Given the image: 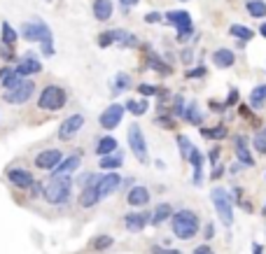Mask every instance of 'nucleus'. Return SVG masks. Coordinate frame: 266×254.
Masks as SVG:
<instances>
[{"label": "nucleus", "mask_w": 266, "mask_h": 254, "mask_svg": "<svg viewBox=\"0 0 266 254\" xmlns=\"http://www.w3.org/2000/svg\"><path fill=\"white\" fill-rule=\"evenodd\" d=\"M168 221H171V231L180 240H191V238L201 231V217H198L194 210H189V207L175 210Z\"/></svg>", "instance_id": "obj_1"}, {"label": "nucleus", "mask_w": 266, "mask_h": 254, "mask_svg": "<svg viewBox=\"0 0 266 254\" xmlns=\"http://www.w3.org/2000/svg\"><path fill=\"white\" fill-rule=\"evenodd\" d=\"M70 189H73V177L61 175V177H49V182H45V201L49 205H66L70 201Z\"/></svg>", "instance_id": "obj_2"}, {"label": "nucleus", "mask_w": 266, "mask_h": 254, "mask_svg": "<svg viewBox=\"0 0 266 254\" xmlns=\"http://www.w3.org/2000/svg\"><path fill=\"white\" fill-rule=\"evenodd\" d=\"M210 201L215 205V212H217L219 221L224 224L226 228L233 226V198H231V191L224 187H215L210 191Z\"/></svg>", "instance_id": "obj_3"}, {"label": "nucleus", "mask_w": 266, "mask_h": 254, "mask_svg": "<svg viewBox=\"0 0 266 254\" xmlns=\"http://www.w3.org/2000/svg\"><path fill=\"white\" fill-rule=\"evenodd\" d=\"M66 103H68V91L59 84H47L38 96V110H45V112H56Z\"/></svg>", "instance_id": "obj_4"}, {"label": "nucleus", "mask_w": 266, "mask_h": 254, "mask_svg": "<svg viewBox=\"0 0 266 254\" xmlns=\"http://www.w3.org/2000/svg\"><path fill=\"white\" fill-rule=\"evenodd\" d=\"M164 21H166V24H171V26H175L177 42H187L191 35H194L191 17H189V12H184V10H171V12H166Z\"/></svg>", "instance_id": "obj_5"}, {"label": "nucleus", "mask_w": 266, "mask_h": 254, "mask_svg": "<svg viewBox=\"0 0 266 254\" xmlns=\"http://www.w3.org/2000/svg\"><path fill=\"white\" fill-rule=\"evenodd\" d=\"M126 140H129L131 154L136 156V161L140 163H150V152H147V140H145L143 128L138 124H131L129 131H126Z\"/></svg>", "instance_id": "obj_6"}, {"label": "nucleus", "mask_w": 266, "mask_h": 254, "mask_svg": "<svg viewBox=\"0 0 266 254\" xmlns=\"http://www.w3.org/2000/svg\"><path fill=\"white\" fill-rule=\"evenodd\" d=\"M33 94H35V82L24 77L17 87L7 89L5 94H3V101L10 103V105H24V103H28L33 98Z\"/></svg>", "instance_id": "obj_7"}, {"label": "nucleus", "mask_w": 266, "mask_h": 254, "mask_svg": "<svg viewBox=\"0 0 266 254\" xmlns=\"http://www.w3.org/2000/svg\"><path fill=\"white\" fill-rule=\"evenodd\" d=\"M84 124H87V119H84L82 112H75L70 114V117H66V119L59 124V131H56V138L59 140H73V138H77V133L84 128Z\"/></svg>", "instance_id": "obj_8"}, {"label": "nucleus", "mask_w": 266, "mask_h": 254, "mask_svg": "<svg viewBox=\"0 0 266 254\" xmlns=\"http://www.w3.org/2000/svg\"><path fill=\"white\" fill-rule=\"evenodd\" d=\"M14 73L19 75V77H33V75L42 73V61H40V56H38L33 49L24 52V54H21V59L17 61V68H14Z\"/></svg>", "instance_id": "obj_9"}, {"label": "nucleus", "mask_w": 266, "mask_h": 254, "mask_svg": "<svg viewBox=\"0 0 266 254\" xmlns=\"http://www.w3.org/2000/svg\"><path fill=\"white\" fill-rule=\"evenodd\" d=\"M124 105H117V103H112V105H108L105 110L101 112V117H98V124H101V128L103 131H115L119 124H122V119H124Z\"/></svg>", "instance_id": "obj_10"}, {"label": "nucleus", "mask_w": 266, "mask_h": 254, "mask_svg": "<svg viewBox=\"0 0 266 254\" xmlns=\"http://www.w3.org/2000/svg\"><path fill=\"white\" fill-rule=\"evenodd\" d=\"M35 24H38V42H40V54L42 56H47V59H52L56 54L54 49V33H52V28L47 26V21L45 19H35Z\"/></svg>", "instance_id": "obj_11"}, {"label": "nucleus", "mask_w": 266, "mask_h": 254, "mask_svg": "<svg viewBox=\"0 0 266 254\" xmlns=\"http://www.w3.org/2000/svg\"><path fill=\"white\" fill-rule=\"evenodd\" d=\"M63 161V152L61 147H49V149H42L40 154H35V168H40V170H54L59 163Z\"/></svg>", "instance_id": "obj_12"}, {"label": "nucleus", "mask_w": 266, "mask_h": 254, "mask_svg": "<svg viewBox=\"0 0 266 254\" xmlns=\"http://www.w3.org/2000/svg\"><path fill=\"white\" fill-rule=\"evenodd\" d=\"M7 180L12 184L14 189H21V191H26V189L33 187V175L28 173L26 168H10L7 170Z\"/></svg>", "instance_id": "obj_13"}, {"label": "nucleus", "mask_w": 266, "mask_h": 254, "mask_svg": "<svg viewBox=\"0 0 266 254\" xmlns=\"http://www.w3.org/2000/svg\"><path fill=\"white\" fill-rule=\"evenodd\" d=\"M101 198L103 196H101V191H98V182H96V184H84L80 196H77V203H80L82 210H91V207H96L101 203Z\"/></svg>", "instance_id": "obj_14"}, {"label": "nucleus", "mask_w": 266, "mask_h": 254, "mask_svg": "<svg viewBox=\"0 0 266 254\" xmlns=\"http://www.w3.org/2000/svg\"><path fill=\"white\" fill-rule=\"evenodd\" d=\"M145 226H150V212H129L124 214V228L129 233H140Z\"/></svg>", "instance_id": "obj_15"}, {"label": "nucleus", "mask_w": 266, "mask_h": 254, "mask_svg": "<svg viewBox=\"0 0 266 254\" xmlns=\"http://www.w3.org/2000/svg\"><path fill=\"white\" fill-rule=\"evenodd\" d=\"M150 189L145 187V184H133V187L126 191V203L131 207H145L150 205Z\"/></svg>", "instance_id": "obj_16"}, {"label": "nucleus", "mask_w": 266, "mask_h": 254, "mask_svg": "<svg viewBox=\"0 0 266 254\" xmlns=\"http://www.w3.org/2000/svg\"><path fill=\"white\" fill-rule=\"evenodd\" d=\"M119 189H122V177H119L115 170H110L108 175H103L101 180H98V191H101L103 198L112 196L115 191H119Z\"/></svg>", "instance_id": "obj_17"}, {"label": "nucleus", "mask_w": 266, "mask_h": 254, "mask_svg": "<svg viewBox=\"0 0 266 254\" xmlns=\"http://www.w3.org/2000/svg\"><path fill=\"white\" fill-rule=\"evenodd\" d=\"M80 166H82V156L80 154H73V156H68V159H63L59 166L52 170V177H61V175H73L80 170Z\"/></svg>", "instance_id": "obj_18"}, {"label": "nucleus", "mask_w": 266, "mask_h": 254, "mask_svg": "<svg viewBox=\"0 0 266 254\" xmlns=\"http://www.w3.org/2000/svg\"><path fill=\"white\" fill-rule=\"evenodd\" d=\"M233 152H236L238 161L245 168L254 166V156H252V152H250V147H247V140L243 138V135H236V138H233Z\"/></svg>", "instance_id": "obj_19"}, {"label": "nucleus", "mask_w": 266, "mask_h": 254, "mask_svg": "<svg viewBox=\"0 0 266 254\" xmlns=\"http://www.w3.org/2000/svg\"><path fill=\"white\" fill-rule=\"evenodd\" d=\"M210 59H212V63H215V68L226 70V68H231L233 63H236V54H233V49H229V47H219L210 54Z\"/></svg>", "instance_id": "obj_20"}, {"label": "nucleus", "mask_w": 266, "mask_h": 254, "mask_svg": "<svg viewBox=\"0 0 266 254\" xmlns=\"http://www.w3.org/2000/svg\"><path fill=\"white\" fill-rule=\"evenodd\" d=\"M173 205L171 203H157L154 205V210L150 212V224L152 226H159V224H164V221H168L173 217Z\"/></svg>", "instance_id": "obj_21"}, {"label": "nucleus", "mask_w": 266, "mask_h": 254, "mask_svg": "<svg viewBox=\"0 0 266 254\" xmlns=\"http://www.w3.org/2000/svg\"><path fill=\"white\" fill-rule=\"evenodd\" d=\"M117 147H119V142H117V138H112V135H101V138H96V142H94L96 156H108V154H115Z\"/></svg>", "instance_id": "obj_22"}, {"label": "nucleus", "mask_w": 266, "mask_h": 254, "mask_svg": "<svg viewBox=\"0 0 266 254\" xmlns=\"http://www.w3.org/2000/svg\"><path fill=\"white\" fill-rule=\"evenodd\" d=\"M91 12H94L96 21H110L112 19V12H115V5H112V0H94Z\"/></svg>", "instance_id": "obj_23"}, {"label": "nucleus", "mask_w": 266, "mask_h": 254, "mask_svg": "<svg viewBox=\"0 0 266 254\" xmlns=\"http://www.w3.org/2000/svg\"><path fill=\"white\" fill-rule=\"evenodd\" d=\"M131 84H133V80H131V75H129V73H115L112 82H110L112 96H119V94H124V91H129Z\"/></svg>", "instance_id": "obj_24"}, {"label": "nucleus", "mask_w": 266, "mask_h": 254, "mask_svg": "<svg viewBox=\"0 0 266 254\" xmlns=\"http://www.w3.org/2000/svg\"><path fill=\"white\" fill-rule=\"evenodd\" d=\"M124 163V156L122 152H115V154H108V156H101V161H98V168L101 170H117V168H122Z\"/></svg>", "instance_id": "obj_25"}, {"label": "nucleus", "mask_w": 266, "mask_h": 254, "mask_svg": "<svg viewBox=\"0 0 266 254\" xmlns=\"http://www.w3.org/2000/svg\"><path fill=\"white\" fill-rule=\"evenodd\" d=\"M229 35L236 38L238 42H250L254 38V31L250 26H243V24H231L229 26Z\"/></svg>", "instance_id": "obj_26"}, {"label": "nucleus", "mask_w": 266, "mask_h": 254, "mask_svg": "<svg viewBox=\"0 0 266 254\" xmlns=\"http://www.w3.org/2000/svg\"><path fill=\"white\" fill-rule=\"evenodd\" d=\"M182 117L189 121L191 126H203V112L198 110V105H196L194 101H191L189 105L184 107V114H182Z\"/></svg>", "instance_id": "obj_27"}, {"label": "nucleus", "mask_w": 266, "mask_h": 254, "mask_svg": "<svg viewBox=\"0 0 266 254\" xmlns=\"http://www.w3.org/2000/svg\"><path fill=\"white\" fill-rule=\"evenodd\" d=\"M0 38H3V45L14 47L17 40H19V31H14L10 21H3V24H0Z\"/></svg>", "instance_id": "obj_28"}, {"label": "nucleus", "mask_w": 266, "mask_h": 254, "mask_svg": "<svg viewBox=\"0 0 266 254\" xmlns=\"http://www.w3.org/2000/svg\"><path fill=\"white\" fill-rule=\"evenodd\" d=\"M201 135H203L205 140H224L226 135H229V128H226V124H217V126H212V128H201Z\"/></svg>", "instance_id": "obj_29"}, {"label": "nucleus", "mask_w": 266, "mask_h": 254, "mask_svg": "<svg viewBox=\"0 0 266 254\" xmlns=\"http://www.w3.org/2000/svg\"><path fill=\"white\" fill-rule=\"evenodd\" d=\"M124 110L131 112L133 117H143L147 110H150V103L147 101H136V98H129V101L124 103Z\"/></svg>", "instance_id": "obj_30"}, {"label": "nucleus", "mask_w": 266, "mask_h": 254, "mask_svg": "<svg viewBox=\"0 0 266 254\" xmlns=\"http://www.w3.org/2000/svg\"><path fill=\"white\" fill-rule=\"evenodd\" d=\"M245 10L252 19H264L266 17V3L264 0H247L245 3Z\"/></svg>", "instance_id": "obj_31"}, {"label": "nucleus", "mask_w": 266, "mask_h": 254, "mask_svg": "<svg viewBox=\"0 0 266 254\" xmlns=\"http://www.w3.org/2000/svg\"><path fill=\"white\" fill-rule=\"evenodd\" d=\"M19 35H21V40H26V42H38V24H35V19L21 24Z\"/></svg>", "instance_id": "obj_32"}, {"label": "nucleus", "mask_w": 266, "mask_h": 254, "mask_svg": "<svg viewBox=\"0 0 266 254\" xmlns=\"http://www.w3.org/2000/svg\"><path fill=\"white\" fill-rule=\"evenodd\" d=\"M147 63H150V68L154 70V73L159 75H173V68L166 63V61H161L157 56V54H150V59H147Z\"/></svg>", "instance_id": "obj_33"}, {"label": "nucleus", "mask_w": 266, "mask_h": 254, "mask_svg": "<svg viewBox=\"0 0 266 254\" xmlns=\"http://www.w3.org/2000/svg\"><path fill=\"white\" fill-rule=\"evenodd\" d=\"M250 103H252L254 110H261L266 103V84H257L252 89V94H250Z\"/></svg>", "instance_id": "obj_34"}, {"label": "nucleus", "mask_w": 266, "mask_h": 254, "mask_svg": "<svg viewBox=\"0 0 266 254\" xmlns=\"http://www.w3.org/2000/svg\"><path fill=\"white\" fill-rule=\"evenodd\" d=\"M115 245V238L108 233H103V235H96L94 240H91V249H96V252H103V249H110Z\"/></svg>", "instance_id": "obj_35"}, {"label": "nucleus", "mask_w": 266, "mask_h": 254, "mask_svg": "<svg viewBox=\"0 0 266 254\" xmlns=\"http://www.w3.org/2000/svg\"><path fill=\"white\" fill-rule=\"evenodd\" d=\"M252 147L257 149V154L266 156V126H261L259 131L254 133V138H252Z\"/></svg>", "instance_id": "obj_36"}, {"label": "nucleus", "mask_w": 266, "mask_h": 254, "mask_svg": "<svg viewBox=\"0 0 266 254\" xmlns=\"http://www.w3.org/2000/svg\"><path fill=\"white\" fill-rule=\"evenodd\" d=\"M177 147H180V156H182V161H187L189 159V154H191V149H194V145H191V140L187 138V135H177Z\"/></svg>", "instance_id": "obj_37"}, {"label": "nucleus", "mask_w": 266, "mask_h": 254, "mask_svg": "<svg viewBox=\"0 0 266 254\" xmlns=\"http://www.w3.org/2000/svg\"><path fill=\"white\" fill-rule=\"evenodd\" d=\"M187 161H189V166L194 168V173H203V154L198 152L196 147L191 149V154H189V159Z\"/></svg>", "instance_id": "obj_38"}, {"label": "nucleus", "mask_w": 266, "mask_h": 254, "mask_svg": "<svg viewBox=\"0 0 266 254\" xmlns=\"http://www.w3.org/2000/svg\"><path fill=\"white\" fill-rule=\"evenodd\" d=\"M166 89L161 87H154V84H138V94L143 96V98H150V96H161Z\"/></svg>", "instance_id": "obj_39"}, {"label": "nucleus", "mask_w": 266, "mask_h": 254, "mask_svg": "<svg viewBox=\"0 0 266 254\" xmlns=\"http://www.w3.org/2000/svg\"><path fill=\"white\" fill-rule=\"evenodd\" d=\"M184 107H187V103H184L182 96H175L171 103V114H175V117H182L184 114Z\"/></svg>", "instance_id": "obj_40"}, {"label": "nucleus", "mask_w": 266, "mask_h": 254, "mask_svg": "<svg viewBox=\"0 0 266 254\" xmlns=\"http://www.w3.org/2000/svg\"><path fill=\"white\" fill-rule=\"evenodd\" d=\"M96 42H98V47H103V49L110 47V45H115V31H105V33H101Z\"/></svg>", "instance_id": "obj_41"}, {"label": "nucleus", "mask_w": 266, "mask_h": 254, "mask_svg": "<svg viewBox=\"0 0 266 254\" xmlns=\"http://www.w3.org/2000/svg\"><path fill=\"white\" fill-rule=\"evenodd\" d=\"M205 73H208V70H205L203 66H198V68H187L184 77H187V80H201V77H205Z\"/></svg>", "instance_id": "obj_42"}, {"label": "nucleus", "mask_w": 266, "mask_h": 254, "mask_svg": "<svg viewBox=\"0 0 266 254\" xmlns=\"http://www.w3.org/2000/svg\"><path fill=\"white\" fill-rule=\"evenodd\" d=\"M154 121H157L161 128H166V131H173V128H175V121H173L171 114H161V117H157Z\"/></svg>", "instance_id": "obj_43"}, {"label": "nucleus", "mask_w": 266, "mask_h": 254, "mask_svg": "<svg viewBox=\"0 0 266 254\" xmlns=\"http://www.w3.org/2000/svg\"><path fill=\"white\" fill-rule=\"evenodd\" d=\"M150 254H182V252H180V249H175V247H161V245H152Z\"/></svg>", "instance_id": "obj_44"}, {"label": "nucleus", "mask_w": 266, "mask_h": 254, "mask_svg": "<svg viewBox=\"0 0 266 254\" xmlns=\"http://www.w3.org/2000/svg\"><path fill=\"white\" fill-rule=\"evenodd\" d=\"M0 59H3V61H12L14 59V47H10V45H3V42H0Z\"/></svg>", "instance_id": "obj_45"}, {"label": "nucleus", "mask_w": 266, "mask_h": 254, "mask_svg": "<svg viewBox=\"0 0 266 254\" xmlns=\"http://www.w3.org/2000/svg\"><path fill=\"white\" fill-rule=\"evenodd\" d=\"M143 19H145V24H159V21H164V14L161 12H147Z\"/></svg>", "instance_id": "obj_46"}, {"label": "nucleus", "mask_w": 266, "mask_h": 254, "mask_svg": "<svg viewBox=\"0 0 266 254\" xmlns=\"http://www.w3.org/2000/svg\"><path fill=\"white\" fill-rule=\"evenodd\" d=\"M180 61H182L184 66H191V61H194V52H191L189 47L182 49V52H180Z\"/></svg>", "instance_id": "obj_47"}, {"label": "nucleus", "mask_w": 266, "mask_h": 254, "mask_svg": "<svg viewBox=\"0 0 266 254\" xmlns=\"http://www.w3.org/2000/svg\"><path fill=\"white\" fill-rule=\"evenodd\" d=\"M224 173H226V166H224V163H215V170L210 173V180H219V177H222Z\"/></svg>", "instance_id": "obj_48"}, {"label": "nucleus", "mask_w": 266, "mask_h": 254, "mask_svg": "<svg viewBox=\"0 0 266 254\" xmlns=\"http://www.w3.org/2000/svg\"><path fill=\"white\" fill-rule=\"evenodd\" d=\"M203 238L205 240H212V238H215V224H212V221H208L203 226Z\"/></svg>", "instance_id": "obj_49"}, {"label": "nucleus", "mask_w": 266, "mask_h": 254, "mask_svg": "<svg viewBox=\"0 0 266 254\" xmlns=\"http://www.w3.org/2000/svg\"><path fill=\"white\" fill-rule=\"evenodd\" d=\"M191 254H215V252H212V247L208 242H203V245H196V247L191 249Z\"/></svg>", "instance_id": "obj_50"}, {"label": "nucleus", "mask_w": 266, "mask_h": 254, "mask_svg": "<svg viewBox=\"0 0 266 254\" xmlns=\"http://www.w3.org/2000/svg\"><path fill=\"white\" fill-rule=\"evenodd\" d=\"M136 45H138L136 33H129V35H126V40H124L122 45H119V47H136Z\"/></svg>", "instance_id": "obj_51"}, {"label": "nucleus", "mask_w": 266, "mask_h": 254, "mask_svg": "<svg viewBox=\"0 0 266 254\" xmlns=\"http://www.w3.org/2000/svg\"><path fill=\"white\" fill-rule=\"evenodd\" d=\"M238 114L243 117V119L254 121V117H252V112H250V107H247V105H240V107H238Z\"/></svg>", "instance_id": "obj_52"}, {"label": "nucleus", "mask_w": 266, "mask_h": 254, "mask_svg": "<svg viewBox=\"0 0 266 254\" xmlns=\"http://www.w3.org/2000/svg\"><path fill=\"white\" fill-rule=\"evenodd\" d=\"M117 3H119V5L124 7V12H129L131 7H136L138 3H140V0H117Z\"/></svg>", "instance_id": "obj_53"}, {"label": "nucleus", "mask_w": 266, "mask_h": 254, "mask_svg": "<svg viewBox=\"0 0 266 254\" xmlns=\"http://www.w3.org/2000/svg\"><path fill=\"white\" fill-rule=\"evenodd\" d=\"M236 101H238V91H236V89H231V94H229V98L224 101V103H226V107H231Z\"/></svg>", "instance_id": "obj_54"}, {"label": "nucleus", "mask_w": 266, "mask_h": 254, "mask_svg": "<svg viewBox=\"0 0 266 254\" xmlns=\"http://www.w3.org/2000/svg\"><path fill=\"white\" fill-rule=\"evenodd\" d=\"M219 152H222V149H219V147H215V149H212L210 154H208V161H210L212 166H215V163H217V159H219Z\"/></svg>", "instance_id": "obj_55"}, {"label": "nucleus", "mask_w": 266, "mask_h": 254, "mask_svg": "<svg viewBox=\"0 0 266 254\" xmlns=\"http://www.w3.org/2000/svg\"><path fill=\"white\" fill-rule=\"evenodd\" d=\"M210 107H215V112H226V103H217V101H210L208 103Z\"/></svg>", "instance_id": "obj_56"}, {"label": "nucleus", "mask_w": 266, "mask_h": 254, "mask_svg": "<svg viewBox=\"0 0 266 254\" xmlns=\"http://www.w3.org/2000/svg\"><path fill=\"white\" fill-rule=\"evenodd\" d=\"M252 254H264V245L254 242V245H252Z\"/></svg>", "instance_id": "obj_57"}, {"label": "nucleus", "mask_w": 266, "mask_h": 254, "mask_svg": "<svg viewBox=\"0 0 266 254\" xmlns=\"http://www.w3.org/2000/svg\"><path fill=\"white\" fill-rule=\"evenodd\" d=\"M259 33H261V38H266V21H261V26H259Z\"/></svg>", "instance_id": "obj_58"}, {"label": "nucleus", "mask_w": 266, "mask_h": 254, "mask_svg": "<svg viewBox=\"0 0 266 254\" xmlns=\"http://www.w3.org/2000/svg\"><path fill=\"white\" fill-rule=\"evenodd\" d=\"M261 212H264V214H266V205H264V210H261Z\"/></svg>", "instance_id": "obj_59"}, {"label": "nucleus", "mask_w": 266, "mask_h": 254, "mask_svg": "<svg viewBox=\"0 0 266 254\" xmlns=\"http://www.w3.org/2000/svg\"><path fill=\"white\" fill-rule=\"evenodd\" d=\"M180 3H187V0H180Z\"/></svg>", "instance_id": "obj_60"}]
</instances>
